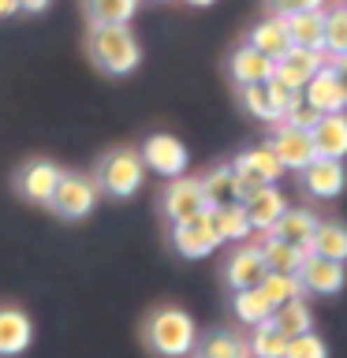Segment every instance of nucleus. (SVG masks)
<instances>
[{
    "mask_svg": "<svg viewBox=\"0 0 347 358\" xmlns=\"http://www.w3.org/2000/svg\"><path fill=\"white\" fill-rule=\"evenodd\" d=\"M243 209H246V220H250V231H273V224L284 217V209H288V201L284 194H280L276 187H262L257 194H250L243 201Z\"/></svg>",
    "mask_w": 347,
    "mask_h": 358,
    "instance_id": "18",
    "label": "nucleus"
},
{
    "mask_svg": "<svg viewBox=\"0 0 347 358\" xmlns=\"http://www.w3.org/2000/svg\"><path fill=\"white\" fill-rule=\"evenodd\" d=\"M284 358H329V347H325L318 332H302V336H291L288 340Z\"/></svg>",
    "mask_w": 347,
    "mask_h": 358,
    "instance_id": "34",
    "label": "nucleus"
},
{
    "mask_svg": "<svg viewBox=\"0 0 347 358\" xmlns=\"http://www.w3.org/2000/svg\"><path fill=\"white\" fill-rule=\"evenodd\" d=\"M273 324L288 336V340H291V336H302V332H313L310 306L302 299H291V302H284V306H276L273 310Z\"/></svg>",
    "mask_w": 347,
    "mask_h": 358,
    "instance_id": "28",
    "label": "nucleus"
},
{
    "mask_svg": "<svg viewBox=\"0 0 347 358\" xmlns=\"http://www.w3.org/2000/svg\"><path fill=\"white\" fill-rule=\"evenodd\" d=\"M310 142L318 157H332V161H344L347 157V112H332V116H321L310 127Z\"/></svg>",
    "mask_w": 347,
    "mask_h": 358,
    "instance_id": "15",
    "label": "nucleus"
},
{
    "mask_svg": "<svg viewBox=\"0 0 347 358\" xmlns=\"http://www.w3.org/2000/svg\"><path fill=\"white\" fill-rule=\"evenodd\" d=\"M313 228H318V217H313L310 209H284V217L273 224V239L288 243V246H299V250H306L310 239H313Z\"/></svg>",
    "mask_w": 347,
    "mask_h": 358,
    "instance_id": "19",
    "label": "nucleus"
},
{
    "mask_svg": "<svg viewBox=\"0 0 347 358\" xmlns=\"http://www.w3.org/2000/svg\"><path fill=\"white\" fill-rule=\"evenodd\" d=\"M232 164H235V168H246V172L257 176L265 187H276V179L284 176V168H280V161L273 157V150H269V145H257V150H246V153H239Z\"/></svg>",
    "mask_w": 347,
    "mask_h": 358,
    "instance_id": "25",
    "label": "nucleus"
},
{
    "mask_svg": "<svg viewBox=\"0 0 347 358\" xmlns=\"http://www.w3.org/2000/svg\"><path fill=\"white\" fill-rule=\"evenodd\" d=\"M321 116H318V112H313L310 105H306V101H302V94L295 97V101H291V105L284 108V116H280L276 120V127H295V131H310L313 127V123H318Z\"/></svg>",
    "mask_w": 347,
    "mask_h": 358,
    "instance_id": "35",
    "label": "nucleus"
},
{
    "mask_svg": "<svg viewBox=\"0 0 347 358\" xmlns=\"http://www.w3.org/2000/svg\"><path fill=\"white\" fill-rule=\"evenodd\" d=\"M142 0H86V11L94 22H112V27H127V19L139 11Z\"/></svg>",
    "mask_w": 347,
    "mask_h": 358,
    "instance_id": "31",
    "label": "nucleus"
},
{
    "mask_svg": "<svg viewBox=\"0 0 347 358\" xmlns=\"http://www.w3.org/2000/svg\"><path fill=\"white\" fill-rule=\"evenodd\" d=\"M15 11H19V0H0V19L15 15Z\"/></svg>",
    "mask_w": 347,
    "mask_h": 358,
    "instance_id": "40",
    "label": "nucleus"
},
{
    "mask_svg": "<svg viewBox=\"0 0 347 358\" xmlns=\"http://www.w3.org/2000/svg\"><path fill=\"white\" fill-rule=\"evenodd\" d=\"M146 343L164 358H183L198 347V329H194V321H190L187 310L161 306V310L150 313V321H146Z\"/></svg>",
    "mask_w": 347,
    "mask_h": 358,
    "instance_id": "1",
    "label": "nucleus"
},
{
    "mask_svg": "<svg viewBox=\"0 0 347 358\" xmlns=\"http://www.w3.org/2000/svg\"><path fill=\"white\" fill-rule=\"evenodd\" d=\"M288 22V38L295 49L321 52L325 45V11H299V15H284Z\"/></svg>",
    "mask_w": 347,
    "mask_h": 358,
    "instance_id": "21",
    "label": "nucleus"
},
{
    "mask_svg": "<svg viewBox=\"0 0 347 358\" xmlns=\"http://www.w3.org/2000/svg\"><path fill=\"white\" fill-rule=\"evenodd\" d=\"M34 324L19 306H0V358H15L30 347Z\"/></svg>",
    "mask_w": 347,
    "mask_h": 358,
    "instance_id": "16",
    "label": "nucleus"
},
{
    "mask_svg": "<svg viewBox=\"0 0 347 358\" xmlns=\"http://www.w3.org/2000/svg\"><path fill=\"white\" fill-rule=\"evenodd\" d=\"M321 52H329V56L347 52V8L325 11V45H321Z\"/></svg>",
    "mask_w": 347,
    "mask_h": 358,
    "instance_id": "33",
    "label": "nucleus"
},
{
    "mask_svg": "<svg viewBox=\"0 0 347 358\" xmlns=\"http://www.w3.org/2000/svg\"><path fill=\"white\" fill-rule=\"evenodd\" d=\"M146 183V164L134 150H112L97 164V187L112 198H131Z\"/></svg>",
    "mask_w": 347,
    "mask_h": 358,
    "instance_id": "3",
    "label": "nucleus"
},
{
    "mask_svg": "<svg viewBox=\"0 0 347 358\" xmlns=\"http://www.w3.org/2000/svg\"><path fill=\"white\" fill-rule=\"evenodd\" d=\"M201 194H206V206L217 209V206H232L235 198V176H232V164H217L213 172L201 179Z\"/></svg>",
    "mask_w": 347,
    "mask_h": 358,
    "instance_id": "26",
    "label": "nucleus"
},
{
    "mask_svg": "<svg viewBox=\"0 0 347 358\" xmlns=\"http://www.w3.org/2000/svg\"><path fill=\"white\" fill-rule=\"evenodd\" d=\"M250 49H257L262 56H269V60H280L288 49H291V38H288V22L284 15H273V19H262L257 27L250 30Z\"/></svg>",
    "mask_w": 347,
    "mask_h": 358,
    "instance_id": "22",
    "label": "nucleus"
},
{
    "mask_svg": "<svg viewBox=\"0 0 347 358\" xmlns=\"http://www.w3.org/2000/svg\"><path fill=\"white\" fill-rule=\"evenodd\" d=\"M90 52L105 75H131L142 64L139 38L127 27H112V22H94L90 30Z\"/></svg>",
    "mask_w": 347,
    "mask_h": 358,
    "instance_id": "2",
    "label": "nucleus"
},
{
    "mask_svg": "<svg viewBox=\"0 0 347 358\" xmlns=\"http://www.w3.org/2000/svg\"><path fill=\"white\" fill-rule=\"evenodd\" d=\"M299 176H302V187H306L310 198H336L347 187L344 161H332V157H313Z\"/></svg>",
    "mask_w": 347,
    "mask_h": 358,
    "instance_id": "12",
    "label": "nucleus"
},
{
    "mask_svg": "<svg viewBox=\"0 0 347 358\" xmlns=\"http://www.w3.org/2000/svg\"><path fill=\"white\" fill-rule=\"evenodd\" d=\"M228 75L235 86H262L273 78V60L262 56L257 49H250V45H239L228 60Z\"/></svg>",
    "mask_w": 347,
    "mask_h": 358,
    "instance_id": "17",
    "label": "nucleus"
},
{
    "mask_svg": "<svg viewBox=\"0 0 347 358\" xmlns=\"http://www.w3.org/2000/svg\"><path fill=\"white\" fill-rule=\"evenodd\" d=\"M187 4H194V8H209L213 0H187Z\"/></svg>",
    "mask_w": 347,
    "mask_h": 358,
    "instance_id": "41",
    "label": "nucleus"
},
{
    "mask_svg": "<svg viewBox=\"0 0 347 358\" xmlns=\"http://www.w3.org/2000/svg\"><path fill=\"white\" fill-rule=\"evenodd\" d=\"M94 201H97V183L94 179H86L78 172H64L56 190H52V198H49V209L64 220H83V217H90Z\"/></svg>",
    "mask_w": 347,
    "mask_h": 358,
    "instance_id": "4",
    "label": "nucleus"
},
{
    "mask_svg": "<svg viewBox=\"0 0 347 358\" xmlns=\"http://www.w3.org/2000/svg\"><path fill=\"white\" fill-rule=\"evenodd\" d=\"M306 254L329 257V262H340L344 265L347 262V224H340V220H318Z\"/></svg>",
    "mask_w": 347,
    "mask_h": 358,
    "instance_id": "20",
    "label": "nucleus"
},
{
    "mask_svg": "<svg viewBox=\"0 0 347 358\" xmlns=\"http://www.w3.org/2000/svg\"><path fill=\"white\" fill-rule=\"evenodd\" d=\"M161 209L168 220H187V217H198V213H206V194H201V179H168L164 187V198H161Z\"/></svg>",
    "mask_w": 347,
    "mask_h": 358,
    "instance_id": "7",
    "label": "nucleus"
},
{
    "mask_svg": "<svg viewBox=\"0 0 347 358\" xmlns=\"http://www.w3.org/2000/svg\"><path fill=\"white\" fill-rule=\"evenodd\" d=\"M340 83H344V108H347V78H340Z\"/></svg>",
    "mask_w": 347,
    "mask_h": 358,
    "instance_id": "42",
    "label": "nucleus"
},
{
    "mask_svg": "<svg viewBox=\"0 0 347 358\" xmlns=\"http://www.w3.org/2000/svg\"><path fill=\"white\" fill-rule=\"evenodd\" d=\"M321 67H325V52H310V49H295V45H291L280 60H273V78H280L284 86L302 94V86H306Z\"/></svg>",
    "mask_w": 347,
    "mask_h": 358,
    "instance_id": "10",
    "label": "nucleus"
},
{
    "mask_svg": "<svg viewBox=\"0 0 347 358\" xmlns=\"http://www.w3.org/2000/svg\"><path fill=\"white\" fill-rule=\"evenodd\" d=\"M257 250H262V262H265L269 273H280V276H299L302 257H306V250H299V246L280 243V239H273V235L257 239Z\"/></svg>",
    "mask_w": 347,
    "mask_h": 358,
    "instance_id": "23",
    "label": "nucleus"
},
{
    "mask_svg": "<svg viewBox=\"0 0 347 358\" xmlns=\"http://www.w3.org/2000/svg\"><path fill=\"white\" fill-rule=\"evenodd\" d=\"M265 145L273 150V157L280 161L284 172H302L318 157L313 153V142H310V131H295V127H276V134Z\"/></svg>",
    "mask_w": 347,
    "mask_h": 358,
    "instance_id": "8",
    "label": "nucleus"
},
{
    "mask_svg": "<svg viewBox=\"0 0 347 358\" xmlns=\"http://www.w3.org/2000/svg\"><path fill=\"white\" fill-rule=\"evenodd\" d=\"M49 4L52 0H19V11H34V15H38V11H45Z\"/></svg>",
    "mask_w": 347,
    "mask_h": 358,
    "instance_id": "39",
    "label": "nucleus"
},
{
    "mask_svg": "<svg viewBox=\"0 0 347 358\" xmlns=\"http://www.w3.org/2000/svg\"><path fill=\"white\" fill-rule=\"evenodd\" d=\"M273 15H299V11H325L329 0H269Z\"/></svg>",
    "mask_w": 347,
    "mask_h": 358,
    "instance_id": "38",
    "label": "nucleus"
},
{
    "mask_svg": "<svg viewBox=\"0 0 347 358\" xmlns=\"http://www.w3.org/2000/svg\"><path fill=\"white\" fill-rule=\"evenodd\" d=\"M198 358H250V347H246V340L235 332H213L201 340Z\"/></svg>",
    "mask_w": 347,
    "mask_h": 358,
    "instance_id": "30",
    "label": "nucleus"
},
{
    "mask_svg": "<svg viewBox=\"0 0 347 358\" xmlns=\"http://www.w3.org/2000/svg\"><path fill=\"white\" fill-rule=\"evenodd\" d=\"M302 101L318 112V116H332V112H347L344 108V83L332 67H321L318 75L302 86Z\"/></svg>",
    "mask_w": 347,
    "mask_h": 358,
    "instance_id": "13",
    "label": "nucleus"
},
{
    "mask_svg": "<svg viewBox=\"0 0 347 358\" xmlns=\"http://www.w3.org/2000/svg\"><path fill=\"white\" fill-rule=\"evenodd\" d=\"M246 347H250V358H284V347H288V336L273 324V317L254 324L250 340H246Z\"/></svg>",
    "mask_w": 347,
    "mask_h": 358,
    "instance_id": "27",
    "label": "nucleus"
},
{
    "mask_svg": "<svg viewBox=\"0 0 347 358\" xmlns=\"http://www.w3.org/2000/svg\"><path fill=\"white\" fill-rule=\"evenodd\" d=\"M232 306H235V317H239V321L246 324V329H254V324H262V321L273 317V306H269V299H265L257 287L235 291Z\"/></svg>",
    "mask_w": 347,
    "mask_h": 358,
    "instance_id": "29",
    "label": "nucleus"
},
{
    "mask_svg": "<svg viewBox=\"0 0 347 358\" xmlns=\"http://www.w3.org/2000/svg\"><path fill=\"white\" fill-rule=\"evenodd\" d=\"M265 90H269V97H273V108H276V120L280 116H284V108L291 105V101H295L299 97V90H291V86H284V83H280V78H269V83H265ZM273 120V123H276Z\"/></svg>",
    "mask_w": 347,
    "mask_h": 358,
    "instance_id": "37",
    "label": "nucleus"
},
{
    "mask_svg": "<svg viewBox=\"0 0 347 358\" xmlns=\"http://www.w3.org/2000/svg\"><path fill=\"white\" fill-rule=\"evenodd\" d=\"M265 276H269V268H265V262H262V250H257V243L239 246V250L228 257V265H224V280H228L232 291L257 287Z\"/></svg>",
    "mask_w": 347,
    "mask_h": 358,
    "instance_id": "14",
    "label": "nucleus"
},
{
    "mask_svg": "<svg viewBox=\"0 0 347 358\" xmlns=\"http://www.w3.org/2000/svg\"><path fill=\"white\" fill-rule=\"evenodd\" d=\"M142 164L146 172H157L164 179H176L187 172V145L176 138V134H150V138L142 142Z\"/></svg>",
    "mask_w": 347,
    "mask_h": 358,
    "instance_id": "6",
    "label": "nucleus"
},
{
    "mask_svg": "<svg viewBox=\"0 0 347 358\" xmlns=\"http://www.w3.org/2000/svg\"><path fill=\"white\" fill-rule=\"evenodd\" d=\"M60 176L64 172L52 161H27L19 168V176H15V190L27 201H34V206H49V198H52L56 183H60Z\"/></svg>",
    "mask_w": 347,
    "mask_h": 358,
    "instance_id": "9",
    "label": "nucleus"
},
{
    "mask_svg": "<svg viewBox=\"0 0 347 358\" xmlns=\"http://www.w3.org/2000/svg\"><path fill=\"white\" fill-rule=\"evenodd\" d=\"M257 291L269 299V306H284V302H291V299H302L306 291H302V284H299V276H280V273H269L262 284H257Z\"/></svg>",
    "mask_w": 347,
    "mask_h": 358,
    "instance_id": "32",
    "label": "nucleus"
},
{
    "mask_svg": "<svg viewBox=\"0 0 347 358\" xmlns=\"http://www.w3.org/2000/svg\"><path fill=\"white\" fill-rule=\"evenodd\" d=\"M209 224H213V231H217V243H235V239H246V235H250V220H246L243 201L209 209Z\"/></svg>",
    "mask_w": 347,
    "mask_h": 358,
    "instance_id": "24",
    "label": "nucleus"
},
{
    "mask_svg": "<svg viewBox=\"0 0 347 358\" xmlns=\"http://www.w3.org/2000/svg\"><path fill=\"white\" fill-rule=\"evenodd\" d=\"M239 90H243V105H246V112H250V116H257V120H276V108H273V97H269L265 83H262V86H239Z\"/></svg>",
    "mask_w": 347,
    "mask_h": 358,
    "instance_id": "36",
    "label": "nucleus"
},
{
    "mask_svg": "<svg viewBox=\"0 0 347 358\" xmlns=\"http://www.w3.org/2000/svg\"><path fill=\"white\" fill-rule=\"evenodd\" d=\"M299 284H302V291H313V295H336L347 284V268L340 262H329V257L306 254L302 257V268H299Z\"/></svg>",
    "mask_w": 347,
    "mask_h": 358,
    "instance_id": "11",
    "label": "nucleus"
},
{
    "mask_svg": "<svg viewBox=\"0 0 347 358\" xmlns=\"http://www.w3.org/2000/svg\"><path fill=\"white\" fill-rule=\"evenodd\" d=\"M172 246L179 257H187V262H198V257H209L217 250V231H213L209 224V209L198 213V217H187V220H176L172 224Z\"/></svg>",
    "mask_w": 347,
    "mask_h": 358,
    "instance_id": "5",
    "label": "nucleus"
}]
</instances>
